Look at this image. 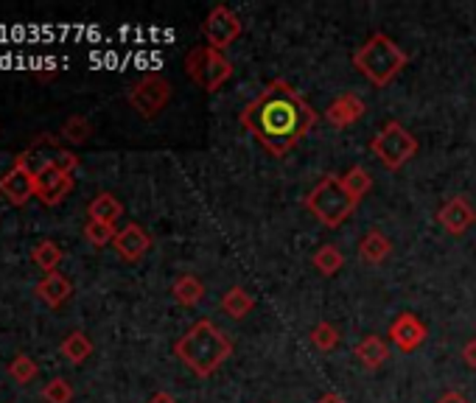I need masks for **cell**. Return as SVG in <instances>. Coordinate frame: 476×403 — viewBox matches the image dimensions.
<instances>
[{
  "label": "cell",
  "instance_id": "1",
  "mask_svg": "<svg viewBox=\"0 0 476 403\" xmlns=\"http://www.w3.org/2000/svg\"><path fill=\"white\" fill-rule=\"evenodd\" d=\"M317 121V110L286 79H272L238 112V123L272 157H286L306 140Z\"/></svg>",
  "mask_w": 476,
  "mask_h": 403
},
{
  "label": "cell",
  "instance_id": "2",
  "mask_svg": "<svg viewBox=\"0 0 476 403\" xmlns=\"http://www.w3.org/2000/svg\"><path fill=\"white\" fill-rule=\"evenodd\" d=\"M174 356L196 378H211L233 356V342L213 319H199L174 342Z\"/></svg>",
  "mask_w": 476,
  "mask_h": 403
},
{
  "label": "cell",
  "instance_id": "3",
  "mask_svg": "<svg viewBox=\"0 0 476 403\" xmlns=\"http://www.w3.org/2000/svg\"><path fill=\"white\" fill-rule=\"evenodd\" d=\"M407 65H409V54L384 31L370 34L354 54V67L373 87L392 85L398 76L404 73Z\"/></svg>",
  "mask_w": 476,
  "mask_h": 403
},
{
  "label": "cell",
  "instance_id": "4",
  "mask_svg": "<svg viewBox=\"0 0 476 403\" xmlns=\"http://www.w3.org/2000/svg\"><path fill=\"white\" fill-rule=\"evenodd\" d=\"M356 205L359 202H354V196L345 191L342 176H337V174H325L303 199V208L322 227H328V230H337L339 224H345L350 216H354Z\"/></svg>",
  "mask_w": 476,
  "mask_h": 403
},
{
  "label": "cell",
  "instance_id": "5",
  "mask_svg": "<svg viewBox=\"0 0 476 403\" xmlns=\"http://www.w3.org/2000/svg\"><path fill=\"white\" fill-rule=\"evenodd\" d=\"M14 163L26 168L37 180V176L45 174L48 168H57V171H65V174H76L82 160L76 157V151H70V148L62 146V138H57L51 132H42L20 151V155L14 157Z\"/></svg>",
  "mask_w": 476,
  "mask_h": 403
},
{
  "label": "cell",
  "instance_id": "6",
  "mask_svg": "<svg viewBox=\"0 0 476 403\" xmlns=\"http://www.w3.org/2000/svg\"><path fill=\"white\" fill-rule=\"evenodd\" d=\"M185 73L199 90L219 93L233 79V62L224 50H216L211 45H196L185 54Z\"/></svg>",
  "mask_w": 476,
  "mask_h": 403
},
{
  "label": "cell",
  "instance_id": "7",
  "mask_svg": "<svg viewBox=\"0 0 476 403\" xmlns=\"http://www.w3.org/2000/svg\"><path fill=\"white\" fill-rule=\"evenodd\" d=\"M418 148H420L418 138L400 121H387L370 140L373 157L387 171H400L418 155Z\"/></svg>",
  "mask_w": 476,
  "mask_h": 403
},
{
  "label": "cell",
  "instance_id": "8",
  "mask_svg": "<svg viewBox=\"0 0 476 403\" xmlns=\"http://www.w3.org/2000/svg\"><path fill=\"white\" fill-rule=\"evenodd\" d=\"M171 95H174V87H171V82L166 79L163 73H146V76H140V79L130 87L127 101H130V107L140 118L152 121V118H157L168 107Z\"/></svg>",
  "mask_w": 476,
  "mask_h": 403
},
{
  "label": "cell",
  "instance_id": "9",
  "mask_svg": "<svg viewBox=\"0 0 476 403\" xmlns=\"http://www.w3.org/2000/svg\"><path fill=\"white\" fill-rule=\"evenodd\" d=\"M202 34H205V45H211L216 50H228L244 34V22H241V17L230 6L219 4L205 17Z\"/></svg>",
  "mask_w": 476,
  "mask_h": 403
},
{
  "label": "cell",
  "instance_id": "10",
  "mask_svg": "<svg viewBox=\"0 0 476 403\" xmlns=\"http://www.w3.org/2000/svg\"><path fill=\"white\" fill-rule=\"evenodd\" d=\"M387 339L400 350V353H415L426 339H429V327L423 325V319L418 314H398L390 327H387Z\"/></svg>",
  "mask_w": 476,
  "mask_h": 403
},
{
  "label": "cell",
  "instance_id": "11",
  "mask_svg": "<svg viewBox=\"0 0 476 403\" xmlns=\"http://www.w3.org/2000/svg\"><path fill=\"white\" fill-rule=\"evenodd\" d=\"M437 224L448 236H465L471 227L476 224V208L471 205L468 196H451L445 199L437 210Z\"/></svg>",
  "mask_w": 476,
  "mask_h": 403
},
{
  "label": "cell",
  "instance_id": "12",
  "mask_svg": "<svg viewBox=\"0 0 476 403\" xmlns=\"http://www.w3.org/2000/svg\"><path fill=\"white\" fill-rule=\"evenodd\" d=\"M115 252H118V258L121 261H127V264H138L148 255V249L155 246V238L148 236L146 227H140L138 221L127 224V227H121L115 241H112Z\"/></svg>",
  "mask_w": 476,
  "mask_h": 403
},
{
  "label": "cell",
  "instance_id": "13",
  "mask_svg": "<svg viewBox=\"0 0 476 403\" xmlns=\"http://www.w3.org/2000/svg\"><path fill=\"white\" fill-rule=\"evenodd\" d=\"M73 185H76L73 174H65V171H57V168H48L45 174L37 176L34 196H37V202H42L45 208H54V205H59V202H65V199L70 196Z\"/></svg>",
  "mask_w": 476,
  "mask_h": 403
},
{
  "label": "cell",
  "instance_id": "14",
  "mask_svg": "<svg viewBox=\"0 0 476 403\" xmlns=\"http://www.w3.org/2000/svg\"><path fill=\"white\" fill-rule=\"evenodd\" d=\"M367 112V104L364 98L356 95V93H342L337 95L328 107H325V121H328L334 130H350L354 123H359Z\"/></svg>",
  "mask_w": 476,
  "mask_h": 403
},
{
  "label": "cell",
  "instance_id": "15",
  "mask_svg": "<svg viewBox=\"0 0 476 403\" xmlns=\"http://www.w3.org/2000/svg\"><path fill=\"white\" fill-rule=\"evenodd\" d=\"M34 183H37L34 176L22 166L14 163L4 176H0V196L12 202L14 208H22L34 199Z\"/></svg>",
  "mask_w": 476,
  "mask_h": 403
},
{
  "label": "cell",
  "instance_id": "16",
  "mask_svg": "<svg viewBox=\"0 0 476 403\" xmlns=\"http://www.w3.org/2000/svg\"><path fill=\"white\" fill-rule=\"evenodd\" d=\"M34 291H37V297L45 302V306L59 309V306H65V302L73 297V283L67 281L62 272H51V274H45L42 281L34 286Z\"/></svg>",
  "mask_w": 476,
  "mask_h": 403
},
{
  "label": "cell",
  "instance_id": "17",
  "mask_svg": "<svg viewBox=\"0 0 476 403\" xmlns=\"http://www.w3.org/2000/svg\"><path fill=\"white\" fill-rule=\"evenodd\" d=\"M354 356L359 359V364H362L364 370L373 372V370H379V367L387 364V359H390V345H387V339L370 334V336H364V339L354 347Z\"/></svg>",
  "mask_w": 476,
  "mask_h": 403
},
{
  "label": "cell",
  "instance_id": "18",
  "mask_svg": "<svg viewBox=\"0 0 476 403\" xmlns=\"http://www.w3.org/2000/svg\"><path fill=\"white\" fill-rule=\"evenodd\" d=\"M392 255V241L390 236H384L382 230H370L364 233V238L359 241V258L370 266H379Z\"/></svg>",
  "mask_w": 476,
  "mask_h": 403
},
{
  "label": "cell",
  "instance_id": "19",
  "mask_svg": "<svg viewBox=\"0 0 476 403\" xmlns=\"http://www.w3.org/2000/svg\"><path fill=\"white\" fill-rule=\"evenodd\" d=\"M123 216V202L110 193V191H102V193H95L90 199V205H87V219L93 221H104V224H115L118 219Z\"/></svg>",
  "mask_w": 476,
  "mask_h": 403
},
{
  "label": "cell",
  "instance_id": "20",
  "mask_svg": "<svg viewBox=\"0 0 476 403\" xmlns=\"http://www.w3.org/2000/svg\"><path fill=\"white\" fill-rule=\"evenodd\" d=\"M171 294H174V300L180 302L183 309H193V306H199V302L205 300V283L199 281L196 274H180L177 281H174V286H171Z\"/></svg>",
  "mask_w": 476,
  "mask_h": 403
},
{
  "label": "cell",
  "instance_id": "21",
  "mask_svg": "<svg viewBox=\"0 0 476 403\" xmlns=\"http://www.w3.org/2000/svg\"><path fill=\"white\" fill-rule=\"evenodd\" d=\"M253 309H256V297L249 294L244 286H230L221 294V311L230 319H244V317L253 314Z\"/></svg>",
  "mask_w": 476,
  "mask_h": 403
},
{
  "label": "cell",
  "instance_id": "22",
  "mask_svg": "<svg viewBox=\"0 0 476 403\" xmlns=\"http://www.w3.org/2000/svg\"><path fill=\"white\" fill-rule=\"evenodd\" d=\"M59 350H62V356L70 362V364H85L90 356H93V342H90V336L87 334H82V331H70L65 339H62V345H59Z\"/></svg>",
  "mask_w": 476,
  "mask_h": 403
},
{
  "label": "cell",
  "instance_id": "23",
  "mask_svg": "<svg viewBox=\"0 0 476 403\" xmlns=\"http://www.w3.org/2000/svg\"><path fill=\"white\" fill-rule=\"evenodd\" d=\"M93 135H95V126L85 115H67L59 130V138L70 146H85Z\"/></svg>",
  "mask_w": 476,
  "mask_h": 403
},
{
  "label": "cell",
  "instance_id": "24",
  "mask_svg": "<svg viewBox=\"0 0 476 403\" xmlns=\"http://www.w3.org/2000/svg\"><path fill=\"white\" fill-rule=\"evenodd\" d=\"M62 258H65L62 246H59L57 241H51V238H42V241H37V246L31 249V261H34V264H37V269H42L45 274L57 272V269H59V264H62Z\"/></svg>",
  "mask_w": 476,
  "mask_h": 403
},
{
  "label": "cell",
  "instance_id": "25",
  "mask_svg": "<svg viewBox=\"0 0 476 403\" xmlns=\"http://www.w3.org/2000/svg\"><path fill=\"white\" fill-rule=\"evenodd\" d=\"M311 264L319 274L325 277H334L342 266H345V252L337 246V244H322L314 255H311Z\"/></svg>",
  "mask_w": 476,
  "mask_h": 403
},
{
  "label": "cell",
  "instance_id": "26",
  "mask_svg": "<svg viewBox=\"0 0 476 403\" xmlns=\"http://www.w3.org/2000/svg\"><path fill=\"white\" fill-rule=\"evenodd\" d=\"M342 185L350 196H354V202H362L373 191V174L364 166H354L342 174Z\"/></svg>",
  "mask_w": 476,
  "mask_h": 403
},
{
  "label": "cell",
  "instance_id": "27",
  "mask_svg": "<svg viewBox=\"0 0 476 403\" xmlns=\"http://www.w3.org/2000/svg\"><path fill=\"white\" fill-rule=\"evenodd\" d=\"M309 339H311V345L319 350V353H331V350H337V345H339V331H337V325L334 322H317L314 327H311V334H309Z\"/></svg>",
  "mask_w": 476,
  "mask_h": 403
},
{
  "label": "cell",
  "instance_id": "28",
  "mask_svg": "<svg viewBox=\"0 0 476 403\" xmlns=\"http://www.w3.org/2000/svg\"><path fill=\"white\" fill-rule=\"evenodd\" d=\"M6 370H9V375L14 378L17 384H31L34 378L40 375V364L29 356V353H17Z\"/></svg>",
  "mask_w": 476,
  "mask_h": 403
},
{
  "label": "cell",
  "instance_id": "29",
  "mask_svg": "<svg viewBox=\"0 0 476 403\" xmlns=\"http://www.w3.org/2000/svg\"><path fill=\"white\" fill-rule=\"evenodd\" d=\"M115 236H118L115 224L93 221V219H87V224H85V241H87L90 246H95V249H102V246L112 244V241H115Z\"/></svg>",
  "mask_w": 476,
  "mask_h": 403
},
{
  "label": "cell",
  "instance_id": "30",
  "mask_svg": "<svg viewBox=\"0 0 476 403\" xmlns=\"http://www.w3.org/2000/svg\"><path fill=\"white\" fill-rule=\"evenodd\" d=\"M73 395H76L73 392V384L62 375L51 378V381L42 387V400L45 403H73Z\"/></svg>",
  "mask_w": 476,
  "mask_h": 403
},
{
  "label": "cell",
  "instance_id": "31",
  "mask_svg": "<svg viewBox=\"0 0 476 403\" xmlns=\"http://www.w3.org/2000/svg\"><path fill=\"white\" fill-rule=\"evenodd\" d=\"M463 362H465L471 370H476V339H468V342L463 345Z\"/></svg>",
  "mask_w": 476,
  "mask_h": 403
},
{
  "label": "cell",
  "instance_id": "32",
  "mask_svg": "<svg viewBox=\"0 0 476 403\" xmlns=\"http://www.w3.org/2000/svg\"><path fill=\"white\" fill-rule=\"evenodd\" d=\"M437 403H471L463 392H445Z\"/></svg>",
  "mask_w": 476,
  "mask_h": 403
},
{
  "label": "cell",
  "instance_id": "33",
  "mask_svg": "<svg viewBox=\"0 0 476 403\" xmlns=\"http://www.w3.org/2000/svg\"><path fill=\"white\" fill-rule=\"evenodd\" d=\"M146 403H180L177 398H174L171 392H155L152 398H148Z\"/></svg>",
  "mask_w": 476,
  "mask_h": 403
},
{
  "label": "cell",
  "instance_id": "34",
  "mask_svg": "<svg viewBox=\"0 0 476 403\" xmlns=\"http://www.w3.org/2000/svg\"><path fill=\"white\" fill-rule=\"evenodd\" d=\"M317 403H345V398L339 392H325V395H319Z\"/></svg>",
  "mask_w": 476,
  "mask_h": 403
}]
</instances>
